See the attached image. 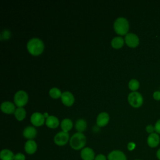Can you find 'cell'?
Returning a JSON list of instances; mask_svg holds the SVG:
<instances>
[{"mask_svg": "<svg viewBox=\"0 0 160 160\" xmlns=\"http://www.w3.org/2000/svg\"><path fill=\"white\" fill-rule=\"evenodd\" d=\"M27 49L31 55L38 56L43 52L44 44L41 39L33 38L28 41L27 43Z\"/></svg>", "mask_w": 160, "mask_h": 160, "instance_id": "6da1fadb", "label": "cell"}, {"mask_svg": "<svg viewBox=\"0 0 160 160\" xmlns=\"http://www.w3.org/2000/svg\"><path fill=\"white\" fill-rule=\"evenodd\" d=\"M86 143V138L82 132H76L74 134L69 140V144L72 149L74 150L82 149Z\"/></svg>", "mask_w": 160, "mask_h": 160, "instance_id": "7a4b0ae2", "label": "cell"}, {"mask_svg": "<svg viewBox=\"0 0 160 160\" xmlns=\"http://www.w3.org/2000/svg\"><path fill=\"white\" fill-rule=\"evenodd\" d=\"M113 28L114 31L118 34L126 36L129 29V24L127 19L123 17H119L114 21Z\"/></svg>", "mask_w": 160, "mask_h": 160, "instance_id": "3957f363", "label": "cell"}, {"mask_svg": "<svg viewBox=\"0 0 160 160\" xmlns=\"http://www.w3.org/2000/svg\"><path fill=\"white\" fill-rule=\"evenodd\" d=\"M129 104L133 108H138L142 106L143 103V98L141 93L138 91H132L128 96Z\"/></svg>", "mask_w": 160, "mask_h": 160, "instance_id": "277c9868", "label": "cell"}, {"mask_svg": "<svg viewBox=\"0 0 160 160\" xmlns=\"http://www.w3.org/2000/svg\"><path fill=\"white\" fill-rule=\"evenodd\" d=\"M29 97L27 92L23 90L17 91L14 96V102L18 108H23L28 102Z\"/></svg>", "mask_w": 160, "mask_h": 160, "instance_id": "5b68a950", "label": "cell"}, {"mask_svg": "<svg viewBox=\"0 0 160 160\" xmlns=\"http://www.w3.org/2000/svg\"><path fill=\"white\" fill-rule=\"evenodd\" d=\"M69 140L70 139L69 133L62 131L58 132L54 137V143L59 146H64Z\"/></svg>", "mask_w": 160, "mask_h": 160, "instance_id": "8992f818", "label": "cell"}, {"mask_svg": "<svg viewBox=\"0 0 160 160\" xmlns=\"http://www.w3.org/2000/svg\"><path fill=\"white\" fill-rule=\"evenodd\" d=\"M30 121L34 126L39 127L42 126L45 123L46 118H44L43 114L39 112H35L32 114Z\"/></svg>", "mask_w": 160, "mask_h": 160, "instance_id": "52a82bcc", "label": "cell"}, {"mask_svg": "<svg viewBox=\"0 0 160 160\" xmlns=\"http://www.w3.org/2000/svg\"><path fill=\"white\" fill-rule=\"evenodd\" d=\"M124 41L126 45L130 48H134L139 44V37L134 33H128L125 36Z\"/></svg>", "mask_w": 160, "mask_h": 160, "instance_id": "ba28073f", "label": "cell"}, {"mask_svg": "<svg viewBox=\"0 0 160 160\" xmlns=\"http://www.w3.org/2000/svg\"><path fill=\"white\" fill-rule=\"evenodd\" d=\"M61 99L62 104L66 106H68V107L71 106L75 101V98L73 94L69 91L63 92L62 93Z\"/></svg>", "mask_w": 160, "mask_h": 160, "instance_id": "9c48e42d", "label": "cell"}, {"mask_svg": "<svg viewBox=\"0 0 160 160\" xmlns=\"http://www.w3.org/2000/svg\"><path fill=\"white\" fill-rule=\"evenodd\" d=\"M80 156L82 160H94L96 157L94 150L89 147H86L81 149Z\"/></svg>", "mask_w": 160, "mask_h": 160, "instance_id": "30bf717a", "label": "cell"}, {"mask_svg": "<svg viewBox=\"0 0 160 160\" xmlns=\"http://www.w3.org/2000/svg\"><path fill=\"white\" fill-rule=\"evenodd\" d=\"M110 118L108 113L106 112H102L99 113L96 118V124L99 127L106 126L109 121Z\"/></svg>", "mask_w": 160, "mask_h": 160, "instance_id": "8fae6325", "label": "cell"}, {"mask_svg": "<svg viewBox=\"0 0 160 160\" xmlns=\"http://www.w3.org/2000/svg\"><path fill=\"white\" fill-rule=\"evenodd\" d=\"M108 160H127L125 154L120 150H113L108 155Z\"/></svg>", "mask_w": 160, "mask_h": 160, "instance_id": "7c38bea8", "label": "cell"}, {"mask_svg": "<svg viewBox=\"0 0 160 160\" xmlns=\"http://www.w3.org/2000/svg\"><path fill=\"white\" fill-rule=\"evenodd\" d=\"M22 134L23 136L28 140H33L37 135V130L34 126H28L24 129Z\"/></svg>", "mask_w": 160, "mask_h": 160, "instance_id": "4fadbf2b", "label": "cell"}, {"mask_svg": "<svg viewBox=\"0 0 160 160\" xmlns=\"http://www.w3.org/2000/svg\"><path fill=\"white\" fill-rule=\"evenodd\" d=\"M1 109L4 113L10 114L14 113L16 111L15 104L10 101H4L1 105Z\"/></svg>", "mask_w": 160, "mask_h": 160, "instance_id": "5bb4252c", "label": "cell"}, {"mask_svg": "<svg viewBox=\"0 0 160 160\" xmlns=\"http://www.w3.org/2000/svg\"><path fill=\"white\" fill-rule=\"evenodd\" d=\"M38 149V145L34 140H28L24 144V151L28 154H34Z\"/></svg>", "mask_w": 160, "mask_h": 160, "instance_id": "9a60e30c", "label": "cell"}, {"mask_svg": "<svg viewBox=\"0 0 160 160\" xmlns=\"http://www.w3.org/2000/svg\"><path fill=\"white\" fill-rule=\"evenodd\" d=\"M160 142V138L158 133L153 132L150 134L147 139V142L149 147L156 148L158 146Z\"/></svg>", "mask_w": 160, "mask_h": 160, "instance_id": "2e32d148", "label": "cell"}, {"mask_svg": "<svg viewBox=\"0 0 160 160\" xmlns=\"http://www.w3.org/2000/svg\"><path fill=\"white\" fill-rule=\"evenodd\" d=\"M45 124L47 127L51 129H55L59 125V121L58 118L53 115H50L46 119Z\"/></svg>", "mask_w": 160, "mask_h": 160, "instance_id": "e0dca14e", "label": "cell"}, {"mask_svg": "<svg viewBox=\"0 0 160 160\" xmlns=\"http://www.w3.org/2000/svg\"><path fill=\"white\" fill-rule=\"evenodd\" d=\"M124 39L121 36H116L111 40V46L114 49H120L124 44Z\"/></svg>", "mask_w": 160, "mask_h": 160, "instance_id": "ac0fdd59", "label": "cell"}, {"mask_svg": "<svg viewBox=\"0 0 160 160\" xmlns=\"http://www.w3.org/2000/svg\"><path fill=\"white\" fill-rule=\"evenodd\" d=\"M60 126L62 131L68 132L72 129L73 126V123L71 119L69 118H65L61 121Z\"/></svg>", "mask_w": 160, "mask_h": 160, "instance_id": "d6986e66", "label": "cell"}, {"mask_svg": "<svg viewBox=\"0 0 160 160\" xmlns=\"http://www.w3.org/2000/svg\"><path fill=\"white\" fill-rule=\"evenodd\" d=\"M14 155L10 149H4L0 152V159L1 160H14Z\"/></svg>", "mask_w": 160, "mask_h": 160, "instance_id": "ffe728a7", "label": "cell"}, {"mask_svg": "<svg viewBox=\"0 0 160 160\" xmlns=\"http://www.w3.org/2000/svg\"><path fill=\"white\" fill-rule=\"evenodd\" d=\"M87 128V122L83 119H79L76 121L75 128L78 132H84Z\"/></svg>", "mask_w": 160, "mask_h": 160, "instance_id": "44dd1931", "label": "cell"}, {"mask_svg": "<svg viewBox=\"0 0 160 160\" xmlns=\"http://www.w3.org/2000/svg\"><path fill=\"white\" fill-rule=\"evenodd\" d=\"M14 114L16 119L18 121H21L25 119L26 116V110L24 109V108H18L16 109Z\"/></svg>", "mask_w": 160, "mask_h": 160, "instance_id": "7402d4cb", "label": "cell"}, {"mask_svg": "<svg viewBox=\"0 0 160 160\" xmlns=\"http://www.w3.org/2000/svg\"><path fill=\"white\" fill-rule=\"evenodd\" d=\"M62 93L61 90L58 88H52L49 91V94L50 97L53 99H58L61 97Z\"/></svg>", "mask_w": 160, "mask_h": 160, "instance_id": "603a6c76", "label": "cell"}, {"mask_svg": "<svg viewBox=\"0 0 160 160\" xmlns=\"http://www.w3.org/2000/svg\"><path fill=\"white\" fill-rule=\"evenodd\" d=\"M128 88L132 91H136L139 88V82L136 79H132L128 82Z\"/></svg>", "mask_w": 160, "mask_h": 160, "instance_id": "cb8c5ba5", "label": "cell"}, {"mask_svg": "<svg viewBox=\"0 0 160 160\" xmlns=\"http://www.w3.org/2000/svg\"><path fill=\"white\" fill-rule=\"evenodd\" d=\"M11 36V32L8 29H4L1 34V39L7 40Z\"/></svg>", "mask_w": 160, "mask_h": 160, "instance_id": "d4e9b609", "label": "cell"}, {"mask_svg": "<svg viewBox=\"0 0 160 160\" xmlns=\"http://www.w3.org/2000/svg\"><path fill=\"white\" fill-rule=\"evenodd\" d=\"M14 160H26V156L21 152H18L14 155Z\"/></svg>", "mask_w": 160, "mask_h": 160, "instance_id": "484cf974", "label": "cell"}, {"mask_svg": "<svg viewBox=\"0 0 160 160\" xmlns=\"http://www.w3.org/2000/svg\"><path fill=\"white\" fill-rule=\"evenodd\" d=\"M146 131L149 134H152L154 132V131H155L154 126H153L152 124H149L146 127Z\"/></svg>", "mask_w": 160, "mask_h": 160, "instance_id": "4316f807", "label": "cell"}, {"mask_svg": "<svg viewBox=\"0 0 160 160\" xmlns=\"http://www.w3.org/2000/svg\"><path fill=\"white\" fill-rule=\"evenodd\" d=\"M154 129L155 131L158 134H160V119L158 120L154 125Z\"/></svg>", "mask_w": 160, "mask_h": 160, "instance_id": "83f0119b", "label": "cell"}, {"mask_svg": "<svg viewBox=\"0 0 160 160\" xmlns=\"http://www.w3.org/2000/svg\"><path fill=\"white\" fill-rule=\"evenodd\" d=\"M107 158L105 155L102 154H99L97 156H96L94 160H107Z\"/></svg>", "mask_w": 160, "mask_h": 160, "instance_id": "f1b7e54d", "label": "cell"}, {"mask_svg": "<svg viewBox=\"0 0 160 160\" xmlns=\"http://www.w3.org/2000/svg\"><path fill=\"white\" fill-rule=\"evenodd\" d=\"M153 98L156 101H160V91H156L153 93Z\"/></svg>", "mask_w": 160, "mask_h": 160, "instance_id": "f546056e", "label": "cell"}, {"mask_svg": "<svg viewBox=\"0 0 160 160\" xmlns=\"http://www.w3.org/2000/svg\"><path fill=\"white\" fill-rule=\"evenodd\" d=\"M136 148V144L133 142H129L128 144V149L129 151H132L135 149Z\"/></svg>", "mask_w": 160, "mask_h": 160, "instance_id": "4dcf8cb0", "label": "cell"}, {"mask_svg": "<svg viewBox=\"0 0 160 160\" xmlns=\"http://www.w3.org/2000/svg\"><path fill=\"white\" fill-rule=\"evenodd\" d=\"M156 156L160 160V148L158 150V151L156 152Z\"/></svg>", "mask_w": 160, "mask_h": 160, "instance_id": "1f68e13d", "label": "cell"}, {"mask_svg": "<svg viewBox=\"0 0 160 160\" xmlns=\"http://www.w3.org/2000/svg\"><path fill=\"white\" fill-rule=\"evenodd\" d=\"M43 115H44V118H45L46 119V118H48L49 116L47 112H45V113H44V114H43Z\"/></svg>", "mask_w": 160, "mask_h": 160, "instance_id": "d6a6232c", "label": "cell"}, {"mask_svg": "<svg viewBox=\"0 0 160 160\" xmlns=\"http://www.w3.org/2000/svg\"><path fill=\"white\" fill-rule=\"evenodd\" d=\"M135 160H140V159H135Z\"/></svg>", "mask_w": 160, "mask_h": 160, "instance_id": "836d02e7", "label": "cell"}]
</instances>
